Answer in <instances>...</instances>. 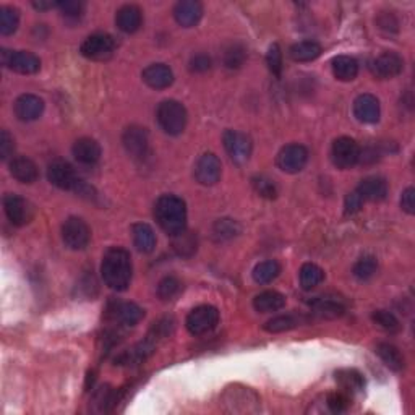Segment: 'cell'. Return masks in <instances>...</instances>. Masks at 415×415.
I'll return each mask as SVG.
<instances>
[{
  "label": "cell",
  "mask_w": 415,
  "mask_h": 415,
  "mask_svg": "<svg viewBox=\"0 0 415 415\" xmlns=\"http://www.w3.org/2000/svg\"><path fill=\"white\" fill-rule=\"evenodd\" d=\"M203 6L197 0H182L174 7V18L184 28H191L202 20Z\"/></svg>",
  "instance_id": "cell-20"
},
{
  "label": "cell",
  "mask_w": 415,
  "mask_h": 415,
  "mask_svg": "<svg viewBox=\"0 0 415 415\" xmlns=\"http://www.w3.org/2000/svg\"><path fill=\"white\" fill-rule=\"evenodd\" d=\"M154 217L167 235L184 234L187 227L185 202L175 195H162L154 204Z\"/></svg>",
  "instance_id": "cell-2"
},
{
  "label": "cell",
  "mask_w": 415,
  "mask_h": 415,
  "mask_svg": "<svg viewBox=\"0 0 415 415\" xmlns=\"http://www.w3.org/2000/svg\"><path fill=\"white\" fill-rule=\"evenodd\" d=\"M174 248H175V252L180 255V257H190V255L197 250V242H195L193 237L187 234V232H184V234L177 235Z\"/></svg>",
  "instance_id": "cell-44"
},
{
  "label": "cell",
  "mask_w": 415,
  "mask_h": 415,
  "mask_svg": "<svg viewBox=\"0 0 415 415\" xmlns=\"http://www.w3.org/2000/svg\"><path fill=\"white\" fill-rule=\"evenodd\" d=\"M240 232V226L232 219H219L213 226V237L216 242L231 240Z\"/></svg>",
  "instance_id": "cell-35"
},
{
  "label": "cell",
  "mask_w": 415,
  "mask_h": 415,
  "mask_svg": "<svg viewBox=\"0 0 415 415\" xmlns=\"http://www.w3.org/2000/svg\"><path fill=\"white\" fill-rule=\"evenodd\" d=\"M15 114L23 122H33L43 116L44 101L36 94H21L15 101Z\"/></svg>",
  "instance_id": "cell-17"
},
{
  "label": "cell",
  "mask_w": 415,
  "mask_h": 415,
  "mask_svg": "<svg viewBox=\"0 0 415 415\" xmlns=\"http://www.w3.org/2000/svg\"><path fill=\"white\" fill-rule=\"evenodd\" d=\"M134 275V266H131L130 253L124 248H109L103 258L101 276L106 286L112 290L122 292L129 289Z\"/></svg>",
  "instance_id": "cell-1"
},
{
  "label": "cell",
  "mask_w": 415,
  "mask_h": 415,
  "mask_svg": "<svg viewBox=\"0 0 415 415\" xmlns=\"http://www.w3.org/2000/svg\"><path fill=\"white\" fill-rule=\"evenodd\" d=\"M376 354L380 355L383 363H385L387 368H391L393 372H401L404 368V357L396 345L387 343L378 344Z\"/></svg>",
  "instance_id": "cell-31"
},
{
  "label": "cell",
  "mask_w": 415,
  "mask_h": 415,
  "mask_svg": "<svg viewBox=\"0 0 415 415\" xmlns=\"http://www.w3.org/2000/svg\"><path fill=\"white\" fill-rule=\"evenodd\" d=\"M58 3H54V2H44V0H39V2H34L33 7L38 8V10H47V8H52V7H57Z\"/></svg>",
  "instance_id": "cell-50"
},
{
  "label": "cell",
  "mask_w": 415,
  "mask_h": 415,
  "mask_svg": "<svg viewBox=\"0 0 415 415\" xmlns=\"http://www.w3.org/2000/svg\"><path fill=\"white\" fill-rule=\"evenodd\" d=\"M141 23H143V13H141L140 7L136 6H124L117 10L116 15V25L120 31H124L127 34L136 33L141 28Z\"/></svg>",
  "instance_id": "cell-23"
},
{
  "label": "cell",
  "mask_w": 415,
  "mask_h": 415,
  "mask_svg": "<svg viewBox=\"0 0 415 415\" xmlns=\"http://www.w3.org/2000/svg\"><path fill=\"white\" fill-rule=\"evenodd\" d=\"M182 282L175 276H166L159 281L158 295L161 300H172L180 294Z\"/></svg>",
  "instance_id": "cell-39"
},
{
  "label": "cell",
  "mask_w": 415,
  "mask_h": 415,
  "mask_svg": "<svg viewBox=\"0 0 415 415\" xmlns=\"http://www.w3.org/2000/svg\"><path fill=\"white\" fill-rule=\"evenodd\" d=\"M10 174L21 184H34L39 177V171L30 158L18 156L10 161Z\"/></svg>",
  "instance_id": "cell-24"
},
{
  "label": "cell",
  "mask_w": 415,
  "mask_h": 415,
  "mask_svg": "<svg viewBox=\"0 0 415 415\" xmlns=\"http://www.w3.org/2000/svg\"><path fill=\"white\" fill-rule=\"evenodd\" d=\"M336 381L337 385L343 387L344 393L354 394L362 393L365 387V378L362 373L354 370V368H345V370L336 372Z\"/></svg>",
  "instance_id": "cell-27"
},
{
  "label": "cell",
  "mask_w": 415,
  "mask_h": 415,
  "mask_svg": "<svg viewBox=\"0 0 415 415\" xmlns=\"http://www.w3.org/2000/svg\"><path fill=\"white\" fill-rule=\"evenodd\" d=\"M357 193L363 202H381L387 195V182L383 177H365L357 187Z\"/></svg>",
  "instance_id": "cell-22"
},
{
  "label": "cell",
  "mask_w": 415,
  "mask_h": 415,
  "mask_svg": "<svg viewBox=\"0 0 415 415\" xmlns=\"http://www.w3.org/2000/svg\"><path fill=\"white\" fill-rule=\"evenodd\" d=\"M73 156L83 166H94L101 159V146L93 138H80L72 148Z\"/></svg>",
  "instance_id": "cell-21"
},
{
  "label": "cell",
  "mask_w": 415,
  "mask_h": 415,
  "mask_svg": "<svg viewBox=\"0 0 415 415\" xmlns=\"http://www.w3.org/2000/svg\"><path fill=\"white\" fill-rule=\"evenodd\" d=\"M300 321H302V318L297 315H279V317H275L273 320L264 323L263 330L268 332H284L297 328Z\"/></svg>",
  "instance_id": "cell-34"
},
{
  "label": "cell",
  "mask_w": 415,
  "mask_h": 415,
  "mask_svg": "<svg viewBox=\"0 0 415 415\" xmlns=\"http://www.w3.org/2000/svg\"><path fill=\"white\" fill-rule=\"evenodd\" d=\"M253 307L259 313H273L286 307V297L281 292L264 290L253 299Z\"/></svg>",
  "instance_id": "cell-26"
},
{
  "label": "cell",
  "mask_w": 415,
  "mask_h": 415,
  "mask_svg": "<svg viewBox=\"0 0 415 415\" xmlns=\"http://www.w3.org/2000/svg\"><path fill=\"white\" fill-rule=\"evenodd\" d=\"M323 49L317 41H300L289 49V56L295 62H312L321 56Z\"/></svg>",
  "instance_id": "cell-28"
},
{
  "label": "cell",
  "mask_w": 415,
  "mask_h": 415,
  "mask_svg": "<svg viewBox=\"0 0 415 415\" xmlns=\"http://www.w3.org/2000/svg\"><path fill=\"white\" fill-rule=\"evenodd\" d=\"M62 240L70 250H83L91 240V231L81 217H68L62 226Z\"/></svg>",
  "instance_id": "cell-9"
},
{
  "label": "cell",
  "mask_w": 415,
  "mask_h": 415,
  "mask_svg": "<svg viewBox=\"0 0 415 415\" xmlns=\"http://www.w3.org/2000/svg\"><path fill=\"white\" fill-rule=\"evenodd\" d=\"M376 258L372 257V255H365V257L360 258L359 262L354 264V276L357 277L359 281H368L376 275Z\"/></svg>",
  "instance_id": "cell-37"
},
{
  "label": "cell",
  "mask_w": 415,
  "mask_h": 415,
  "mask_svg": "<svg viewBox=\"0 0 415 415\" xmlns=\"http://www.w3.org/2000/svg\"><path fill=\"white\" fill-rule=\"evenodd\" d=\"M219 325V310L213 305H200L189 313L185 326L190 334L203 336L211 332Z\"/></svg>",
  "instance_id": "cell-5"
},
{
  "label": "cell",
  "mask_w": 415,
  "mask_h": 415,
  "mask_svg": "<svg viewBox=\"0 0 415 415\" xmlns=\"http://www.w3.org/2000/svg\"><path fill=\"white\" fill-rule=\"evenodd\" d=\"M401 208H403L407 214L415 213V190L412 187H409V189H405L403 191V197H401Z\"/></svg>",
  "instance_id": "cell-49"
},
{
  "label": "cell",
  "mask_w": 415,
  "mask_h": 415,
  "mask_svg": "<svg viewBox=\"0 0 415 415\" xmlns=\"http://www.w3.org/2000/svg\"><path fill=\"white\" fill-rule=\"evenodd\" d=\"M308 162V149L304 145L292 143L281 149L276 158L277 167L287 174H297Z\"/></svg>",
  "instance_id": "cell-11"
},
{
  "label": "cell",
  "mask_w": 415,
  "mask_h": 415,
  "mask_svg": "<svg viewBox=\"0 0 415 415\" xmlns=\"http://www.w3.org/2000/svg\"><path fill=\"white\" fill-rule=\"evenodd\" d=\"M299 276H300V286H302L304 290H312L325 281V271L315 263H305L304 266L300 268Z\"/></svg>",
  "instance_id": "cell-32"
},
{
  "label": "cell",
  "mask_w": 415,
  "mask_h": 415,
  "mask_svg": "<svg viewBox=\"0 0 415 415\" xmlns=\"http://www.w3.org/2000/svg\"><path fill=\"white\" fill-rule=\"evenodd\" d=\"M57 7L61 8L62 15L68 18V20H78V18L83 17L85 13L83 2H73V0H68V2H58Z\"/></svg>",
  "instance_id": "cell-45"
},
{
  "label": "cell",
  "mask_w": 415,
  "mask_h": 415,
  "mask_svg": "<svg viewBox=\"0 0 415 415\" xmlns=\"http://www.w3.org/2000/svg\"><path fill=\"white\" fill-rule=\"evenodd\" d=\"M3 209H6L8 221L18 227L28 224L31 217H33V209H31L30 203L25 198L13 193L6 195V198H3Z\"/></svg>",
  "instance_id": "cell-15"
},
{
  "label": "cell",
  "mask_w": 415,
  "mask_h": 415,
  "mask_svg": "<svg viewBox=\"0 0 415 415\" xmlns=\"http://www.w3.org/2000/svg\"><path fill=\"white\" fill-rule=\"evenodd\" d=\"M326 404L328 407L331 409V412L334 414H341V412H345V410L349 409L350 405V398L348 396V393H331L330 396H328L326 399Z\"/></svg>",
  "instance_id": "cell-43"
},
{
  "label": "cell",
  "mask_w": 415,
  "mask_h": 415,
  "mask_svg": "<svg viewBox=\"0 0 415 415\" xmlns=\"http://www.w3.org/2000/svg\"><path fill=\"white\" fill-rule=\"evenodd\" d=\"M0 58L6 67L10 70L21 73V75H34L39 72L41 61L39 57H36L34 54L26 51H8V49H2L0 51Z\"/></svg>",
  "instance_id": "cell-12"
},
{
  "label": "cell",
  "mask_w": 415,
  "mask_h": 415,
  "mask_svg": "<svg viewBox=\"0 0 415 415\" xmlns=\"http://www.w3.org/2000/svg\"><path fill=\"white\" fill-rule=\"evenodd\" d=\"M122 143H124L127 153L134 159H136V161H143V159L148 156L149 138L148 131H146L143 127H129V129L124 131V135H122Z\"/></svg>",
  "instance_id": "cell-13"
},
{
  "label": "cell",
  "mask_w": 415,
  "mask_h": 415,
  "mask_svg": "<svg viewBox=\"0 0 415 415\" xmlns=\"http://www.w3.org/2000/svg\"><path fill=\"white\" fill-rule=\"evenodd\" d=\"M360 149L359 143L349 136H341L334 140L331 148V159L336 167L339 169H350L360 161Z\"/></svg>",
  "instance_id": "cell-10"
},
{
  "label": "cell",
  "mask_w": 415,
  "mask_h": 415,
  "mask_svg": "<svg viewBox=\"0 0 415 415\" xmlns=\"http://www.w3.org/2000/svg\"><path fill=\"white\" fill-rule=\"evenodd\" d=\"M332 73L337 80L352 81L359 75V62L350 56H337L332 58Z\"/></svg>",
  "instance_id": "cell-29"
},
{
  "label": "cell",
  "mask_w": 415,
  "mask_h": 415,
  "mask_svg": "<svg viewBox=\"0 0 415 415\" xmlns=\"http://www.w3.org/2000/svg\"><path fill=\"white\" fill-rule=\"evenodd\" d=\"M47 179L52 185H56L61 190H72L80 195L89 193L91 191L89 187L76 175L75 169L68 162L62 161V159H57V161L49 164Z\"/></svg>",
  "instance_id": "cell-3"
},
{
  "label": "cell",
  "mask_w": 415,
  "mask_h": 415,
  "mask_svg": "<svg viewBox=\"0 0 415 415\" xmlns=\"http://www.w3.org/2000/svg\"><path fill=\"white\" fill-rule=\"evenodd\" d=\"M363 204V198L360 197V195L357 193V190L352 191V193H349L348 197H345V214H355L360 211V208H362Z\"/></svg>",
  "instance_id": "cell-48"
},
{
  "label": "cell",
  "mask_w": 415,
  "mask_h": 415,
  "mask_svg": "<svg viewBox=\"0 0 415 415\" xmlns=\"http://www.w3.org/2000/svg\"><path fill=\"white\" fill-rule=\"evenodd\" d=\"M143 81L153 89H166L174 83V73L166 63H153L143 70Z\"/></svg>",
  "instance_id": "cell-19"
},
{
  "label": "cell",
  "mask_w": 415,
  "mask_h": 415,
  "mask_svg": "<svg viewBox=\"0 0 415 415\" xmlns=\"http://www.w3.org/2000/svg\"><path fill=\"white\" fill-rule=\"evenodd\" d=\"M222 143H224L226 153L229 154L231 161L237 166H244L248 162L252 156L253 143L252 138L247 134H242L237 130H227L222 136Z\"/></svg>",
  "instance_id": "cell-6"
},
{
  "label": "cell",
  "mask_w": 415,
  "mask_h": 415,
  "mask_svg": "<svg viewBox=\"0 0 415 415\" xmlns=\"http://www.w3.org/2000/svg\"><path fill=\"white\" fill-rule=\"evenodd\" d=\"M372 318L381 330H385L387 332L399 331L401 328L399 320L391 312H386V310H376V312L372 315Z\"/></svg>",
  "instance_id": "cell-41"
},
{
  "label": "cell",
  "mask_w": 415,
  "mask_h": 415,
  "mask_svg": "<svg viewBox=\"0 0 415 415\" xmlns=\"http://www.w3.org/2000/svg\"><path fill=\"white\" fill-rule=\"evenodd\" d=\"M252 185L259 197L266 200H275L277 197V187L275 180H271L266 175H255L252 179Z\"/></svg>",
  "instance_id": "cell-40"
},
{
  "label": "cell",
  "mask_w": 415,
  "mask_h": 415,
  "mask_svg": "<svg viewBox=\"0 0 415 415\" xmlns=\"http://www.w3.org/2000/svg\"><path fill=\"white\" fill-rule=\"evenodd\" d=\"M156 117L161 129L172 136L180 135L185 130L187 120H189L184 104L174 101V99H167V101L159 104Z\"/></svg>",
  "instance_id": "cell-4"
},
{
  "label": "cell",
  "mask_w": 415,
  "mask_h": 415,
  "mask_svg": "<svg viewBox=\"0 0 415 415\" xmlns=\"http://www.w3.org/2000/svg\"><path fill=\"white\" fill-rule=\"evenodd\" d=\"M222 174L221 161L216 154L206 153L195 164V179H197L202 185H216Z\"/></svg>",
  "instance_id": "cell-14"
},
{
  "label": "cell",
  "mask_w": 415,
  "mask_h": 415,
  "mask_svg": "<svg viewBox=\"0 0 415 415\" xmlns=\"http://www.w3.org/2000/svg\"><path fill=\"white\" fill-rule=\"evenodd\" d=\"M247 61V49L242 44H232L224 52V65L231 70H237Z\"/></svg>",
  "instance_id": "cell-38"
},
{
  "label": "cell",
  "mask_w": 415,
  "mask_h": 415,
  "mask_svg": "<svg viewBox=\"0 0 415 415\" xmlns=\"http://www.w3.org/2000/svg\"><path fill=\"white\" fill-rule=\"evenodd\" d=\"M313 313L320 318H326V320H334V318H341L345 312L344 305L337 300L332 299H317L312 302Z\"/></svg>",
  "instance_id": "cell-30"
},
{
  "label": "cell",
  "mask_w": 415,
  "mask_h": 415,
  "mask_svg": "<svg viewBox=\"0 0 415 415\" xmlns=\"http://www.w3.org/2000/svg\"><path fill=\"white\" fill-rule=\"evenodd\" d=\"M13 151H15V141L7 130H2L0 131V158L6 161L12 156Z\"/></svg>",
  "instance_id": "cell-46"
},
{
  "label": "cell",
  "mask_w": 415,
  "mask_h": 415,
  "mask_svg": "<svg viewBox=\"0 0 415 415\" xmlns=\"http://www.w3.org/2000/svg\"><path fill=\"white\" fill-rule=\"evenodd\" d=\"M380 101L373 94H360L354 101V116L363 124H375L380 120Z\"/></svg>",
  "instance_id": "cell-18"
},
{
  "label": "cell",
  "mask_w": 415,
  "mask_h": 415,
  "mask_svg": "<svg viewBox=\"0 0 415 415\" xmlns=\"http://www.w3.org/2000/svg\"><path fill=\"white\" fill-rule=\"evenodd\" d=\"M370 68L378 78H394L404 70V61L399 54L385 52L372 62Z\"/></svg>",
  "instance_id": "cell-16"
},
{
  "label": "cell",
  "mask_w": 415,
  "mask_h": 415,
  "mask_svg": "<svg viewBox=\"0 0 415 415\" xmlns=\"http://www.w3.org/2000/svg\"><path fill=\"white\" fill-rule=\"evenodd\" d=\"M209 68H211V58H209L208 56H204V54H198V56L191 57V61H190L191 72L203 73V72H208Z\"/></svg>",
  "instance_id": "cell-47"
},
{
  "label": "cell",
  "mask_w": 415,
  "mask_h": 415,
  "mask_svg": "<svg viewBox=\"0 0 415 415\" xmlns=\"http://www.w3.org/2000/svg\"><path fill=\"white\" fill-rule=\"evenodd\" d=\"M266 63L268 68L273 75L281 76L282 73V51L279 47V44H271L270 49H268L266 54Z\"/></svg>",
  "instance_id": "cell-42"
},
{
  "label": "cell",
  "mask_w": 415,
  "mask_h": 415,
  "mask_svg": "<svg viewBox=\"0 0 415 415\" xmlns=\"http://www.w3.org/2000/svg\"><path fill=\"white\" fill-rule=\"evenodd\" d=\"M131 235H134V244L138 252L151 253L156 248V234H154L153 227L149 224H145V222L134 224Z\"/></svg>",
  "instance_id": "cell-25"
},
{
  "label": "cell",
  "mask_w": 415,
  "mask_h": 415,
  "mask_svg": "<svg viewBox=\"0 0 415 415\" xmlns=\"http://www.w3.org/2000/svg\"><path fill=\"white\" fill-rule=\"evenodd\" d=\"M281 275V264L276 259H266L258 263L253 270V279L258 284H270Z\"/></svg>",
  "instance_id": "cell-33"
},
{
  "label": "cell",
  "mask_w": 415,
  "mask_h": 415,
  "mask_svg": "<svg viewBox=\"0 0 415 415\" xmlns=\"http://www.w3.org/2000/svg\"><path fill=\"white\" fill-rule=\"evenodd\" d=\"M20 25V13L13 7L0 8V33L3 36H10L18 30Z\"/></svg>",
  "instance_id": "cell-36"
},
{
  "label": "cell",
  "mask_w": 415,
  "mask_h": 415,
  "mask_svg": "<svg viewBox=\"0 0 415 415\" xmlns=\"http://www.w3.org/2000/svg\"><path fill=\"white\" fill-rule=\"evenodd\" d=\"M116 39L111 34L96 33L83 41L80 52L89 61H107L116 52Z\"/></svg>",
  "instance_id": "cell-8"
},
{
  "label": "cell",
  "mask_w": 415,
  "mask_h": 415,
  "mask_svg": "<svg viewBox=\"0 0 415 415\" xmlns=\"http://www.w3.org/2000/svg\"><path fill=\"white\" fill-rule=\"evenodd\" d=\"M107 320L118 323V328H134L145 317V310L134 302H120L112 300L106 310Z\"/></svg>",
  "instance_id": "cell-7"
}]
</instances>
